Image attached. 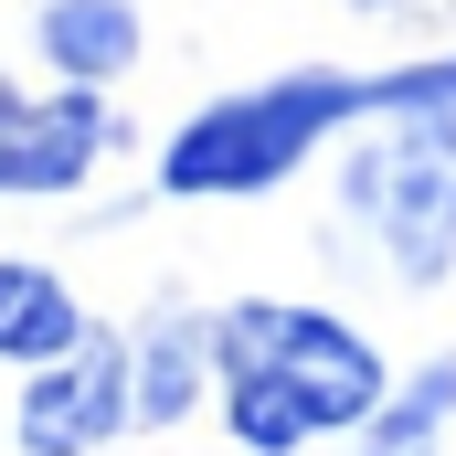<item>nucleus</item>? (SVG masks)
I'll list each match as a JSON object with an SVG mask.
<instances>
[{"label":"nucleus","instance_id":"obj_1","mask_svg":"<svg viewBox=\"0 0 456 456\" xmlns=\"http://www.w3.org/2000/svg\"><path fill=\"white\" fill-rule=\"evenodd\" d=\"M382 393H393V361L340 308H308V297L213 308V414L244 456H308L330 436H361Z\"/></svg>","mask_w":456,"mask_h":456},{"label":"nucleus","instance_id":"obj_2","mask_svg":"<svg viewBox=\"0 0 456 456\" xmlns=\"http://www.w3.org/2000/svg\"><path fill=\"white\" fill-rule=\"evenodd\" d=\"M340 127H371V75L297 64V75L233 86L159 138V191L170 202H255V191L297 181Z\"/></svg>","mask_w":456,"mask_h":456},{"label":"nucleus","instance_id":"obj_3","mask_svg":"<svg viewBox=\"0 0 456 456\" xmlns=\"http://www.w3.org/2000/svg\"><path fill=\"white\" fill-rule=\"evenodd\" d=\"M340 213L371 233V255L403 287L456 276V117H371V138L340 159Z\"/></svg>","mask_w":456,"mask_h":456},{"label":"nucleus","instance_id":"obj_4","mask_svg":"<svg viewBox=\"0 0 456 456\" xmlns=\"http://www.w3.org/2000/svg\"><path fill=\"white\" fill-rule=\"evenodd\" d=\"M127 425H138L127 330H86L64 361L21 371V403H11V436H21V456H107Z\"/></svg>","mask_w":456,"mask_h":456},{"label":"nucleus","instance_id":"obj_5","mask_svg":"<svg viewBox=\"0 0 456 456\" xmlns=\"http://www.w3.org/2000/svg\"><path fill=\"white\" fill-rule=\"evenodd\" d=\"M117 138V107L96 86H0V202H64L96 181Z\"/></svg>","mask_w":456,"mask_h":456},{"label":"nucleus","instance_id":"obj_6","mask_svg":"<svg viewBox=\"0 0 456 456\" xmlns=\"http://www.w3.org/2000/svg\"><path fill=\"white\" fill-rule=\"evenodd\" d=\"M32 53L53 64V86H96L107 96L117 75H138V53H149L138 0H43L32 11Z\"/></svg>","mask_w":456,"mask_h":456},{"label":"nucleus","instance_id":"obj_7","mask_svg":"<svg viewBox=\"0 0 456 456\" xmlns=\"http://www.w3.org/2000/svg\"><path fill=\"white\" fill-rule=\"evenodd\" d=\"M86 330H96V319H86V297L64 287V265L0 255V371H43V361H64Z\"/></svg>","mask_w":456,"mask_h":456},{"label":"nucleus","instance_id":"obj_8","mask_svg":"<svg viewBox=\"0 0 456 456\" xmlns=\"http://www.w3.org/2000/svg\"><path fill=\"white\" fill-rule=\"evenodd\" d=\"M127 382H138V425H149V436L181 425V414L202 403V382H213V319L159 308L149 330H127Z\"/></svg>","mask_w":456,"mask_h":456},{"label":"nucleus","instance_id":"obj_9","mask_svg":"<svg viewBox=\"0 0 456 456\" xmlns=\"http://www.w3.org/2000/svg\"><path fill=\"white\" fill-rule=\"evenodd\" d=\"M456 425V350L446 361H425L414 382H393L382 403H371V425L350 436V456H436Z\"/></svg>","mask_w":456,"mask_h":456},{"label":"nucleus","instance_id":"obj_10","mask_svg":"<svg viewBox=\"0 0 456 456\" xmlns=\"http://www.w3.org/2000/svg\"><path fill=\"white\" fill-rule=\"evenodd\" d=\"M350 11H414V0H350Z\"/></svg>","mask_w":456,"mask_h":456}]
</instances>
